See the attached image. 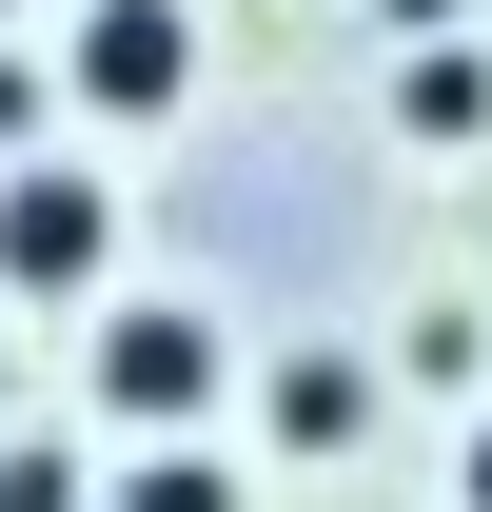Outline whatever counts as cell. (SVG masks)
Segmentation results:
<instances>
[{
	"label": "cell",
	"mask_w": 492,
	"mask_h": 512,
	"mask_svg": "<svg viewBox=\"0 0 492 512\" xmlns=\"http://www.w3.org/2000/svg\"><path fill=\"white\" fill-rule=\"evenodd\" d=\"M0 20H20V0H0Z\"/></svg>",
	"instance_id": "7c38bea8"
},
{
	"label": "cell",
	"mask_w": 492,
	"mask_h": 512,
	"mask_svg": "<svg viewBox=\"0 0 492 512\" xmlns=\"http://www.w3.org/2000/svg\"><path fill=\"white\" fill-rule=\"evenodd\" d=\"M394 138L473 158V138H492V40H414V60H394Z\"/></svg>",
	"instance_id": "5b68a950"
},
{
	"label": "cell",
	"mask_w": 492,
	"mask_h": 512,
	"mask_svg": "<svg viewBox=\"0 0 492 512\" xmlns=\"http://www.w3.org/2000/svg\"><path fill=\"white\" fill-rule=\"evenodd\" d=\"M99 256H119V178L99 158H20L0 178V296H99Z\"/></svg>",
	"instance_id": "6da1fadb"
},
{
	"label": "cell",
	"mask_w": 492,
	"mask_h": 512,
	"mask_svg": "<svg viewBox=\"0 0 492 512\" xmlns=\"http://www.w3.org/2000/svg\"><path fill=\"white\" fill-rule=\"evenodd\" d=\"M256 414H276V453H355L374 434V355H276Z\"/></svg>",
	"instance_id": "277c9868"
},
{
	"label": "cell",
	"mask_w": 492,
	"mask_h": 512,
	"mask_svg": "<svg viewBox=\"0 0 492 512\" xmlns=\"http://www.w3.org/2000/svg\"><path fill=\"white\" fill-rule=\"evenodd\" d=\"M374 20H394V60H414V40H473V0H374Z\"/></svg>",
	"instance_id": "9c48e42d"
},
{
	"label": "cell",
	"mask_w": 492,
	"mask_h": 512,
	"mask_svg": "<svg viewBox=\"0 0 492 512\" xmlns=\"http://www.w3.org/2000/svg\"><path fill=\"white\" fill-rule=\"evenodd\" d=\"M0 138H40V60H0Z\"/></svg>",
	"instance_id": "8fae6325"
},
{
	"label": "cell",
	"mask_w": 492,
	"mask_h": 512,
	"mask_svg": "<svg viewBox=\"0 0 492 512\" xmlns=\"http://www.w3.org/2000/svg\"><path fill=\"white\" fill-rule=\"evenodd\" d=\"M99 512H256V473H237L217 434H158V453H138V473H119Z\"/></svg>",
	"instance_id": "8992f818"
},
{
	"label": "cell",
	"mask_w": 492,
	"mask_h": 512,
	"mask_svg": "<svg viewBox=\"0 0 492 512\" xmlns=\"http://www.w3.org/2000/svg\"><path fill=\"white\" fill-rule=\"evenodd\" d=\"M453 512H492V414H473V434H453Z\"/></svg>",
	"instance_id": "30bf717a"
},
{
	"label": "cell",
	"mask_w": 492,
	"mask_h": 512,
	"mask_svg": "<svg viewBox=\"0 0 492 512\" xmlns=\"http://www.w3.org/2000/svg\"><path fill=\"white\" fill-rule=\"evenodd\" d=\"M99 414H119L138 453H158V434H197V414H217V316H178V296L99 316Z\"/></svg>",
	"instance_id": "3957f363"
},
{
	"label": "cell",
	"mask_w": 492,
	"mask_h": 512,
	"mask_svg": "<svg viewBox=\"0 0 492 512\" xmlns=\"http://www.w3.org/2000/svg\"><path fill=\"white\" fill-rule=\"evenodd\" d=\"M394 375H414V394H473V414H492V316H473V296H433V316L394 335Z\"/></svg>",
	"instance_id": "52a82bcc"
},
{
	"label": "cell",
	"mask_w": 492,
	"mask_h": 512,
	"mask_svg": "<svg viewBox=\"0 0 492 512\" xmlns=\"http://www.w3.org/2000/svg\"><path fill=\"white\" fill-rule=\"evenodd\" d=\"M0 512H99V493H79V453H60V434H0Z\"/></svg>",
	"instance_id": "ba28073f"
},
{
	"label": "cell",
	"mask_w": 492,
	"mask_h": 512,
	"mask_svg": "<svg viewBox=\"0 0 492 512\" xmlns=\"http://www.w3.org/2000/svg\"><path fill=\"white\" fill-rule=\"evenodd\" d=\"M60 99H79V119H178V99H197V0H79Z\"/></svg>",
	"instance_id": "7a4b0ae2"
}]
</instances>
